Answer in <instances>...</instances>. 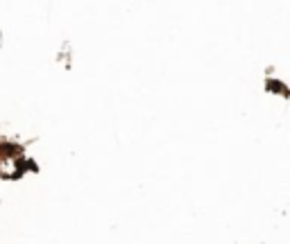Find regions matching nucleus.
<instances>
[]
</instances>
